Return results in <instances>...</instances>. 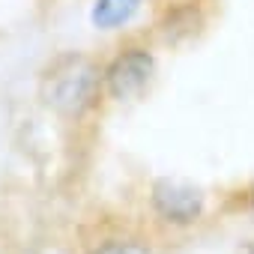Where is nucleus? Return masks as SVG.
I'll return each mask as SVG.
<instances>
[{
	"label": "nucleus",
	"instance_id": "nucleus-2",
	"mask_svg": "<svg viewBox=\"0 0 254 254\" xmlns=\"http://www.w3.org/2000/svg\"><path fill=\"white\" fill-rule=\"evenodd\" d=\"M153 206L171 224H191L203 212V191L183 180H159L153 186Z\"/></svg>",
	"mask_w": 254,
	"mask_h": 254
},
{
	"label": "nucleus",
	"instance_id": "nucleus-5",
	"mask_svg": "<svg viewBox=\"0 0 254 254\" xmlns=\"http://www.w3.org/2000/svg\"><path fill=\"white\" fill-rule=\"evenodd\" d=\"M96 254H150L141 242H108Z\"/></svg>",
	"mask_w": 254,
	"mask_h": 254
},
{
	"label": "nucleus",
	"instance_id": "nucleus-4",
	"mask_svg": "<svg viewBox=\"0 0 254 254\" xmlns=\"http://www.w3.org/2000/svg\"><path fill=\"white\" fill-rule=\"evenodd\" d=\"M141 6V0H96L93 6V24L102 30H114L120 24H126Z\"/></svg>",
	"mask_w": 254,
	"mask_h": 254
},
{
	"label": "nucleus",
	"instance_id": "nucleus-3",
	"mask_svg": "<svg viewBox=\"0 0 254 254\" xmlns=\"http://www.w3.org/2000/svg\"><path fill=\"white\" fill-rule=\"evenodd\" d=\"M153 69H156L153 54H147V51H141V48H132V51L120 54V57L108 66V72H105L108 93H111L114 99H120V102L138 96V93L150 84Z\"/></svg>",
	"mask_w": 254,
	"mask_h": 254
},
{
	"label": "nucleus",
	"instance_id": "nucleus-1",
	"mask_svg": "<svg viewBox=\"0 0 254 254\" xmlns=\"http://www.w3.org/2000/svg\"><path fill=\"white\" fill-rule=\"evenodd\" d=\"M96 84H99V72L90 60L63 57L48 69V75L42 81V99L48 108H54L66 117H78L81 111L90 108V102L96 96Z\"/></svg>",
	"mask_w": 254,
	"mask_h": 254
},
{
	"label": "nucleus",
	"instance_id": "nucleus-6",
	"mask_svg": "<svg viewBox=\"0 0 254 254\" xmlns=\"http://www.w3.org/2000/svg\"><path fill=\"white\" fill-rule=\"evenodd\" d=\"M251 254H254V248H251Z\"/></svg>",
	"mask_w": 254,
	"mask_h": 254
}]
</instances>
